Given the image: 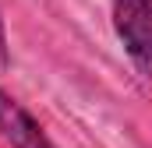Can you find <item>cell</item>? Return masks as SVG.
<instances>
[{
    "instance_id": "6da1fadb",
    "label": "cell",
    "mask_w": 152,
    "mask_h": 148,
    "mask_svg": "<svg viewBox=\"0 0 152 148\" xmlns=\"http://www.w3.org/2000/svg\"><path fill=\"white\" fill-rule=\"evenodd\" d=\"M113 28L134 67L152 78V0H113Z\"/></svg>"
},
{
    "instance_id": "7a4b0ae2",
    "label": "cell",
    "mask_w": 152,
    "mask_h": 148,
    "mask_svg": "<svg viewBox=\"0 0 152 148\" xmlns=\"http://www.w3.org/2000/svg\"><path fill=\"white\" fill-rule=\"evenodd\" d=\"M0 134L11 148H57L39 127V120L4 88H0Z\"/></svg>"
},
{
    "instance_id": "3957f363",
    "label": "cell",
    "mask_w": 152,
    "mask_h": 148,
    "mask_svg": "<svg viewBox=\"0 0 152 148\" xmlns=\"http://www.w3.org/2000/svg\"><path fill=\"white\" fill-rule=\"evenodd\" d=\"M7 67V36H4V21H0V71Z\"/></svg>"
}]
</instances>
